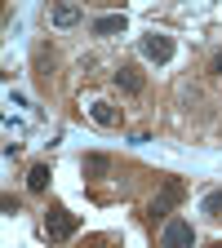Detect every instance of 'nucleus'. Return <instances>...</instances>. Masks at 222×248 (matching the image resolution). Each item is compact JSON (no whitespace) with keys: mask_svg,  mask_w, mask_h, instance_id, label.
I'll list each match as a JSON object with an SVG mask.
<instances>
[{"mask_svg":"<svg viewBox=\"0 0 222 248\" xmlns=\"http://www.w3.org/2000/svg\"><path fill=\"white\" fill-rule=\"evenodd\" d=\"M89 115L98 120L102 129H116V124H120V111H116L111 102H89Z\"/></svg>","mask_w":222,"mask_h":248,"instance_id":"423d86ee","label":"nucleus"},{"mask_svg":"<svg viewBox=\"0 0 222 248\" xmlns=\"http://www.w3.org/2000/svg\"><path fill=\"white\" fill-rule=\"evenodd\" d=\"M80 173H85V177H93V182H98V177H107V173H111V155L89 151L85 160H80Z\"/></svg>","mask_w":222,"mask_h":248,"instance_id":"39448f33","label":"nucleus"},{"mask_svg":"<svg viewBox=\"0 0 222 248\" xmlns=\"http://www.w3.org/2000/svg\"><path fill=\"white\" fill-rule=\"evenodd\" d=\"M116 84H120L124 93H142V71H138V67H120V71H116Z\"/></svg>","mask_w":222,"mask_h":248,"instance_id":"6e6552de","label":"nucleus"},{"mask_svg":"<svg viewBox=\"0 0 222 248\" xmlns=\"http://www.w3.org/2000/svg\"><path fill=\"white\" fill-rule=\"evenodd\" d=\"M182 195H187L182 177H169V182H165V191L151 200V208H147V213H151V217H169V213H173V208L182 204Z\"/></svg>","mask_w":222,"mask_h":248,"instance_id":"f257e3e1","label":"nucleus"},{"mask_svg":"<svg viewBox=\"0 0 222 248\" xmlns=\"http://www.w3.org/2000/svg\"><path fill=\"white\" fill-rule=\"evenodd\" d=\"M49 177H53V173H49V164H31V173H27V186L40 195L45 186H49Z\"/></svg>","mask_w":222,"mask_h":248,"instance_id":"9d476101","label":"nucleus"},{"mask_svg":"<svg viewBox=\"0 0 222 248\" xmlns=\"http://www.w3.org/2000/svg\"><path fill=\"white\" fill-rule=\"evenodd\" d=\"M142 58H151V62H169V58H173V40L160 36V31L142 36Z\"/></svg>","mask_w":222,"mask_h":248,"instance_id":"20e7f679","label":"nucleus"},{"mask_svg":"<svg viewBox=\"0 0 222 248\" xmlns=\"http://www.w3.org/2000/svg\"><path fill=\"white\" fill-rule=\"evenodd\" d=\"M160 248H196V231H191V222H182V217L165 222V231H160Z\"/></svg>","mask_w":222,"mask_h":248,"instance_id":"7ed1b4c3","label":"nucleus"},{"mask_svg":"<svg viewBox=\"0 0 222 248\" xmlns=\"http://www.w3.org/2000/svg\"><path fill=\"white\" fill-rule=\"evenodd\" d=\"M209 248H222V244H209Z\"/></svg>","mask_w":222,"mask_h":248,"instance_id":"ddd939ff","label":"nucleus"},{"mask_svg":"<svg viewBox=\"0 0 222 248\" xmlns=\"http://www.w3.org/2000/svg\"><path fill=\"white\" fill-rule=\"evenodd\" d=\"M80 18H85V14H80L76 5H53V9H49V22H53V27H76Z\"/></svg>","mask_w":222,"mask_h":248,"instance_id":"0eeeda50","label":"nucleus"},{"mask_svg":"<svg viewBox=\"0 0 222 248\" xmlns=\"http://www.w3.org/2000/svg\"><path fill=\"white\" fill-rule=\"evenodd\" d=\"M200 213H209V217H222V191H209V195L200 200Z\"/></svg>","mask_w":222,"mask_h":248,"instance_id":"9b49d317","label":"nucleus"},{"mask_svg":"<svg viewBox=\"0 0 222 248\" xmlns=\"http://www.w3.org/2000/svg\"><path fill=\"white\" fill-rule=\"evenodd\" d=\"M45 235H49L53 244H67V239L76 235V217H71L67 208H49V213H45Z\"/></svg>","mask_w":222,"mask_h":248,"instance_id":"f03ea898","label":"nucleus"},{"mask_svg":"<svg viewBox=\"0 0 222 248\" xmlns=\"http://www.w3.org/2000/svg\"><path fill=\"white\" fill-rule=\"evenodd\" d=\"M213 71H218V76H222V53H218V58H213Z\"/></svg>","mask_w":222,"mask_h":248,"instance_id":"f8f14e48","label":"nucleus"},{"mask_svg":"<svg viewBox=\"0 0 222 248\" xmlns=\"http://www.w3.org/2000/svg\"><path fill=\"white\" fill-rule=\"evenodd\" d=\"M124 31V14H107V18H93V36H116Z\"/></svg>","mask_w":222,"mask_h":248,"instance_id":"1a4fd4ad","label":"nucleus"}]
</instances>
